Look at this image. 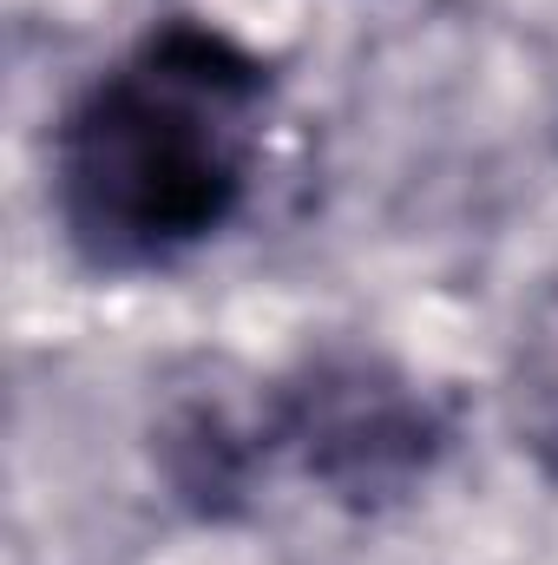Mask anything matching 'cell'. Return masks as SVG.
I'll return each instance as SVG.
<instances>
[{
  "instance_id": "6da1fadb",
  "label": "cell",
  "mask_w": 558,
  "mask_h": 565,
  "mask_svg": "<svg viewBox=\"0 0 558 565\" xmlns=\"http://www.w3.org/2000/svg\"><path fill=\"white\" fill-rule=\"evenodd\" d=\"M270 66L224 26L164 20L53 132V198L99 270H158L217 237L257 171Z\"/></svg>"
},
{
  "instance_id": "7a4b0ae2",
  "label": "cell",
  "mask_w": 558,
  "mask_h": 565,
  "mask_svg": "<svg viewBox=\"0 0 558 565\" xmlns=\"http://www.w3.org/2000/svg\"><path fill=\"white\" fill-rule=\"evenodd\" d=\"M282 460L335 507L382 513L433 473L447 422L415 375L375 349H322L277 382Z\"/></svg>"
},
{
  "instance_id": "3957f363",
  "label": "cell",
  "mask_w": 558,
  "mask_h": 565,
  "mask_svg": "<svg viewBox=\"0 0 558 565\" xmlns=\"http://www.w3.org/2000/svg\"><path fill=\"white\" fill-rule=\"evenodd\" d=\"M270 460H282L277 388L250 395L244 382L204 375L171 388L151 422V467L197 520H237L257 500Z\"/></svg>"
},
{
  "instance_id": "277c9868",
  "label": "cell",
  "mask_w": 558,
  "mask_h": 565,
  "mask_svg": "<svg viewBox=\"0 0 558 565\" xmlns=\"http://www.w3.org/2000/svg\"><path fill=\"white\" fill-rule=\"evenodd\" d=\"M506 422L519 454H533V467L558 480V289L539 296V309L526 316L513 362H506Z\"/></svg>"
}]
</instances>
